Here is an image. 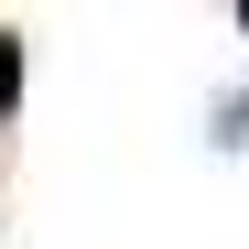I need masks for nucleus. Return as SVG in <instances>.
I'll return each mask as SVG.
<instances>
[{
	"label": "nucleus",
	"instance_id": "obj_1",
	"mask_svg": "<svg viewBox=\"0 0 249 249\" xmlns=\"http://www.w3.org/2000/svg\"><path fill=\"white\" fill-rule=\"evenodd\" d=\"M11 98H22V44L0 33V108H11Z\"/></svg>",
	"mask_w": 249,
	"mask_h": 249
},
{
	"label": "nucleus",
	"instance_id": "obj_2",
	"mask_svg": "<svg viewBox=\"0 0 249 249\" xmlns=\"http://www.w3.org/2000/svg\"><path fill=\"white\" fill-rule=\"evenodd\" d=\"M238 33H249V11H238Z\"/></svg>",
	"mask_w": 249,
	"mask_h": 249
}]
</instances>
